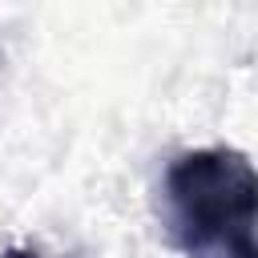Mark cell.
Wrapping results in <instances>:
<instances>
[{
    "mask_svg": "<svg viewBox=\"0 0 258 258\" xmlns=\"http://www.w3.org/2000/svg\"><path fill=\"white\" fill-rule=\"evenodd\" d=\"M0 258H40L36 250H20V246H12V250H4Z\"/></svg>",
    "mask_w": 258,
    "mask_h": 258,
    "instance_id": "7a4b0ae2",
    "label": "cell"
},
{
    "mask_svg": "<svg viewBox=\"0 0 258 258\" xmlns=\"http://www.w3.org/2000/svg\"><path fill=\"white\" fill-rule=\"evenodd\" d=\"M165 226L185 258H258V177L242 149L210 145L177 153L161 181Z\"/></svg>",
    "mask_w": 258,
    "mask_h": 258,
    "instance_id": "6da1fadb",
    "label": "cell"
}]
</instances>
